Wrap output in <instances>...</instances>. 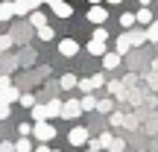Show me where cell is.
<instances>
[{
    "mask_svg": "<svg viewBox=\"0 0 158 152\" xmlns=\"http://www.w3.org/2000/svg\"><path fill=\"white\" fill-rule=\"evenodd\" d=\"M82 102L79 100H64L62 102V114H59V117L62 120H76V117H82Z\"/></svg>",
    "mask_w": 158,
    "mask_h": 152,
    "instance_id": "3",
    "label": "cell"
},
{
    "mask_svg": "<svg viewBox=\"0 0 158 152\" xmlns=\"http://www.w3.org/2000/svg\"><path fill=\"white\" fill-rule=\"evenodd\" d=\"M18 135H21V138H29V135H32V123H27V120L18 123Z\"/></svg>",
    "mask_w": 158,
    "mask_h": 152,
    "instance_id": "27",
    "label": "cell"
},
{
    "mask_svg": "<svg viewBox=\"0 0 158 152\" xmlns=\"http://www.w3.org/2000/svg\"><path fill=\"white\" fill-rule=\"evenodd\" d=\"M102 85H106V76H102V73H94V76L79 79V85H76V88L82 91V94H94V91H97V88H102Z\"/></svg>",
    "mask_w": 158,
    "mask_h": 152,
    "instance_id": "2",
    "label": "cell"
},
{
    "mask_svg": "<svg viewBox=\"0 0 158 152\" xmlns=\"http://www.w3.org/2000/svg\"><path fill=\"white\" fill-rule=\"evenodd\" d=\"M135 23H138V18L132 15V12H123V15H120V27H123V29H132Z\"/></svg>",
    "mask_w": 158,
    "mask_h": 152,
    "instance_id": "18",
    "label": "cell"
},
{
    "mask_svg": "<svg viewBox=\"0 0 158 152\" xmlns=\"http://www.w3.org/2000/svg\"><path fill=\"white\" fill-rule=\"evenodd\" d=\"M18 102H21L23 108H32V105H35V97H32V94H21V100H18Z\"/></svg>",
    "mask_w": 158,
    "mask_h": 152,
    "instance_id": "30",
    "label": "cell"
},
{
    "mask_svg": "<svg viewBox=\"0 0 158 152\" xmlns=\"http://www.w3.org/2000/svg\"><path fill=\"white\" fill-rule=\"evenodd\" d=\"M149 85H152V88H158V73H152V76H149Z\"/></svg>",
    "mask_w": 158,
    "mask_h": 152,
    "instance_id": "36",
    "label": "cell"
},
{
    "mask_svg": "<svg viewBox=\"0 0 158 152\" xmlns=\"http://www.w3.org/2000/svg\"><path fill=\"white\" fill-rule=\"evenodd\" d=\"M147 41H152V44H158V21H152L147 27Z\"/></svg>",
    "mask_w": 158,
    "mask_h": 152,
    "instance_id": "23",
    "label": "cell"
},
{
    "mask_svg": "<svg viewBox=\"0 0 158 152\" xmlns=\"http://www.w3.org/2000/svg\"><path fill=\"white\" fill-rule=\"evenodd\" d=\"M88 21L97 23V27H100V23H106V21H108V9H102L100 3H94V6L88 9Z\"/></svg>",
    "mask_w": 158,
    "mask_h": 152,
    "instance_id": "6",
    "label": "cell"
},
{
    "mask_svg": "<svg viewBox=\"0 0 158 152\" xmlns=\"http://www.w3.org/2000/svg\"><path fill=\"white\" fill-rule=\"evenodd\" d=\"M12 44H15V38H12V35H0V50H9Z\"/></svg>",
    "mask_w": 158,
    "mask_h": 152,
    "instance_id": "31",
    "label": "cell"
},
{
    "mask_svg": "<svg viewBox=\"0 0 158 152\" xmlns=\"http://www.w3.org/2000/svg\"><path fill=\"white\" fill-rule=\"evenodd\" d=\"M126 38H129L132 47H141L143 41H147V29H135L132 27V29H126Z\"/></svg>",
    "mask_w": 158,
    "mask_h": 152,
    "instance_id": "8",
    "label": "cell"
},
{
    "mask_svg": "<svg viewBox=\"0 0 158 152\" xmlns=\"http://www.w3.org/2000/svg\"><path fill=\"white\" fill-rule=\"evenodd\" d=\"M88 129H85V126H73V129H70L68 132V143H70V146H88Z\"/></svg>",
    "mask_w": 158,
    "mask_h": 152,
    "instance_id": "4",
    "label": "cell"
},
{
    "mask_svg": "<svg viewBox=\"0 0 158 152\" xmlns=\"http://www.w3.org/2000/svg\"><path fill=\"white\" fill-rule=\"evenodd\" d=\"M91 3H97V0H91Z\"/></svg>",
    "mask_w": 158,
    "mask_h": 152,
    "instance_id": "41",
    "label": "cell"
},
{
    "mask_svg": "<svg viewBox=\"0 0 158 152\" xmlns=\"http://www.w3.org/2000/svg\"><path fill=\"white\" fill-rule=\"evenodd\" d=\"M53 35H56V29H53L50 23H44V27H38V38H41V41H53Z\"/></svg>",
    "mask_w": 158,
    "mask_h": 152,
    "instance_id": "22",
    "label": "cell"
},
{
    "mask_svg": "<svg viewBox=\"0 0 158 152\" xmlns=\"http://www.w3.org/2000/svg\"><path fill=\"white\" fill-rule=\"evenodd\" d=\"M108 91H111V94H123V85L120 82H108Z\"/></svg>",
    "mask_w": 158,
    "mask_h": 152,
    "instance_id": "33",
    "label": "cell"
},
{
    "mask_svg": "<svg viewBox=\"0 0 158 152\" xmlns=\"http://www.w3.org/2000/svg\"><path fill=\"white\" fill-rule=\"evenodd\" d=\"M47 114H50V120L59 117V114H62V100H50L47 102Z\"/></svg>",
    "mask_w": 158,
    "mask_h": 152,
    "instance_id": "19",
    "label": "cell"
},
{
    "mask_svg": "<svg viewBox=\"0 0 158 152\" xmlns=\"http://www.w3.org/2000/svg\"><path fill=\"white\" fill-rule=\"evenodd\" d=\"M9 85H12V82H9V76H0V94H3V91L9 88Z\"/></svg>",
    "mask_w": 158,
    "mask_h": 152,
    "instance_id": "34",
    "label": "cell"
},
{
    "mask_svg": "<svg viewBox=\"0 0 158 152\" xmlns=\"http://www.w3.org/2000/svg\"><path fill=\"white\" fill-rule=\"evenodd\" d=\"M135 18H138V23H143V27H149V23L155 21V18H152V9H147V6H143V9H138Z\"/></svg>",
    "mask_w": 158,
    "mask_h": 152,
    "instance_id": "13",
    "label": "cell"
},
{
    "mask_svg": "<svg viewBox=\"0 0 158 152\" xmlns=\"http://www.w3.org/2000/svg\"><path fill=\"white\" fill-rule=\"evenodd\" d=\"M59 85H62L64 91H73L76 85H79V76H76V73H64L62 79H59Z\"/></svg>",
    "mask_w": 158,
    "mask_h": 152,
    "instance_id": "12",
    "label": "cell"
},
{
    "mask_svg": "<svg viewBox=\"0 0 158 152\" xmlns=\"http://www.w3.org/2000/svg\"><path fill=\"white\" fill-rule=\"evenodd\" d=\"M32 149H35L32 138H18L15 141V152H32Z\"/></svg>",
    "mask_w": 158,
    "mask_h": 152,
    "instance_id": "16",
    "label": "cell"
},
{
    "mask_svg": "<svg viewBox=\"0 0 158 152\" xmlns=\"http://www.w3.org/2000/svg\"><path fill=\"white\" fill-rule=\"evenodd\" d=\"M88 53H91V56H106V41H97V38H91L88 41Z\"/></svg>",
    "mask_w": 158,
    "mask_h": 152,
    "instance_id": "11",
    "label": "cell"
},
{
    "mask_svg": "<svg viewBox=\"0 0 158 152\" xmlns=\"http://www.w3.org/2000/svg\"><path fill=\"white\" fill-rule=\"evenodd\" d=\"M108 123H111V126H123V123H126V117H123L120 111H111V114H108Z\"/></svg>",
    "mask_w": 158,
    "mask_h": 152,
    "instance_id": "29",
    "label": "cell"
},
{
    "mask_svg": "<svg viewBox=\"0 0 158 152\" xmlns=\"http://www.w3.org/2000/svg\"><path fill=\"white\" fill-rule=\"evenodd\" d=\"M0 97H3L6 102H18V100H21V91H18V88H12V85H9V88H6V91H3Z\"/></svg>",
    "mask_w": 158,
    "mask_h": 152,
    "instance_id": "21",
    "label": "cell"
},
{
    "mask_svg": "<svg viewBox=\"0 0 158 152\" xmlns=\"http://www.w3.org/2000/svg\"><path fill=\"white\" fill-rule=\"evenodd\" d=\"M91 35H94L97 41H108V29H106V23H100V27H97V29H94Z\"/></svg>",
    "mask_w": 158,
    "mask_h": 152,
    "instance_id": "26",
    "label": "cell"
},
{
    "mask_svg": "<svg viewBox=\"0 0 158 152\" xmlns=\"http://www.w3.org/2000/svg\"><path fill=\"white\" fill-rule=\"evenodd\" d=\"M114 50H117L120 56H126V53L132 50V44H129V38H126V32H123V35H120V38H117V47H114Z\"/></svg>",
    "mask_w": 158,
    "mask_h": 152,
    "instance_id": "20",
    "label": "cell"
},
{
    "mask_svg": "<svg viewBox=\"0 0 158 152\" xmlns=\"http://www.w3.org/2000/svg\"><path fill=\"white\" fill-rule=\"evenodd\" d=\"M53 152H59V149H53Z\"/></svg>",
    "mask_w": 158,
    "mask_h": 152,
    "instance_id": "42",
    "label": "cell"
},
{
    "mask_svg": "<svg viewBox=\"0 0 158 152\" xmlns=\"http://www.w3.org/2000/svg\"><path fill=\"white\" fill-rule=\"evenodd\" d=\"M0 152H15V143L12 141H0Z\"/></svg>",
    "mask_w": 158,
    "mask_h": 152,
    "instance_id": "32",
    "label": "cell"
},
{
    "mask_svg": "<svg viewBox=\"0 0 158 152\" xmlns=\"http://www.w3.org/2000/svg\"><path fill=\"white\" fill-rule=\"evenodd\" d=\"M97 111H100V114H111V111H114V100H111V97L97 100Z\"/></svg>",
    "mask_w": 158,
    "mask_h": 152,
    "instance_id": "14",
    "label": "cell"
},
{
    "mask_svg": "<svg viewBox=\"0 0 158 152\" xmlns=\"http://www.w3.org/2000/svg\"><path fill=\"white\" fill-rule=\"evenodd\" d=\"M138 3H141V6H149V3H152V0H138Z\"/></svg>",
    "mask_w": 158,
    "mask_h": 152,
    "instance_id": "38",
    "label": "cell"
},
{
    "mask_svg": "<svg viewBox=\"0 0 158 152\" xmlns=\"http://www.w3.org/2000/svg\"><path fill=\"white\" fill-rule=\"evenodd\" d=\"M108 152H126V141L123 138H114V141L108 143Z\"/></svg>",
    "mask_w": 158,
    "mask_h": 152,
    "instance_id": "24",
    "label": "cell"
},
{
    "mask_svg": "<svg viewBox=\"0 0 158 152\" xmlns=\"http://www.w3.org/2000/svg\"><path fill=\"white\" fill-rule=\"evenodd\" d=\"M29 111H32V120H35V123H38V120H50V114H47V102H35Z\"/></svg>",
    "mask_w": 158,
    "mask_h": 152,
    "instance_id": "10",
    "label": "cell"
},
{
    "mask_svg": "<svg viewBox=\"0 0 158 152\" xmlns=\"http://www.w3.org/2000/svg\"><path fill=\"white\" fill-rule=\"evenodd\" d=\"M120 62H123V56H120L117 50H106V56H102V68L106 70H117Z\"/></svg>",
    "mask_w": 158,
    "mask_h": 152,
    "instance_id": "7",
    "label": "cell"
},
{
    "mask_svg": "<svg viewBox=\"0 0 158 152\" xmlns=\"http://www.w3.org/2000/svg\"><path fill=\"white\" fill-rule=\"evenodd\" d=\"M106 3H111V6H117V3H123V0H106Z\"/></svg>",
    "mask_w": 158,
    "mask_h": 152,
    "instance_id": "37",
    "label": "cell"
},
{
    "mask_svg": "<svg viewBox=\"0 0 158 152\" xmlns=\"http://www.w3.org/2000/svg\"><path fill=\"white\" fill-rule=\"evenodd\" d=\"M9 114H12V102L0 100V120H9Z\"/></svg>",
    "mask_w": 158,
    "mask_h": 152,
    "instance_id": "28",
    "label": "cell"
},
{
    "mask_svg": "<svg viewBox=\"0 0 158 152\" xmlns=\"http://www.w3.org/2000/svg\"><path fill=\"white\" fill-rule=\"evenodd\" d=\"M111 141H114V135H111V132H102V135L97 138V143H100V149H108V143H111Z\"/></svg>",
    "mask_w": 158,
    "mask_h": 152,
    "instance_id": "25",
    "label": "cell"
},
{
    "mask_svg": "<svg viewBox=\"0 0 158 152\" xmlns=\"http://www.w3.org/2000/svg\"><path fill=\"white\" fill-rule=\"evenodd\" d=\"M32 138H35L38 143L56 141V126H53L50 120H38V123H32Z\"/></svg>",
    "mask_w": 158,
    "mask_h": 152,
    "instance_id": "1",
    "label": "cell"
},
{
    "mask_svg": "<svg viewBox=\"0 0 158 152\" xmlns=\"http://www.w3.org/2000/svg\"><path fill=\"white\" fill-rule=\"evenodd\" d=\"M85 152H102V149H94V146H88V149H85Z\"/></svg>",
    "mask_w": 158,
    "mask_h": 152,
    "instance_id": "40",
    "label": "cell"
},
{
    "mask_svg": "<svg viewBox=\"0 0 158 152\" xmlns=\"http://www.w3.org/2000/svg\"><path fill=\"white\" fill-rule=\"evenodd\" d=\"M59 53L68 56V59L79 56V41H76V38H62V41H59Z\"/></svg>",
    "mask_w": 158,
    "mask_h": 152,
    "instance_id": "5",
    "label": "cell"
},
{
    "mask_svg": "<svg viewBox=\"0 0 158 152\" xmlns=\"http://www.w3.org/2000/svg\"><path fill=\"white\" fill-rule=\"evenodd\" d=\"M79 102H82V111H97V97L94 94H82Z\"/></svg>",
    "mask_w": 158,
    "mask_h": 152,
    "instance_id": "15",
    "label": "cell"
},
{
    "mask_svg": "<svg viewBox=\"0 0 158 152\" xmlns=\"http://www.w3.org/2000/svg\"><path fill=\"white\" fill-rule=\"evenodd\" d=\"M29 23H32L35 29L44 27V23H47V15H44V12H29Z\"/></svg>",
    "mask_w": 158,
    "mask_h": 152,
    "instance_id": "17",
    "label": "cell"
},
{
    "mask_svg": "<svg viewBox=\"0 0 158 152\" xmlns=\"http://www.w3.org/2000/svg\"><path fill=\"white\" fill-rule=\"evenodd\" d=\"M32 152H53V149H50V146H47V143H38V146H35Z\"/></svg>",
    "mask_w": 158,
    "mask_h": 152,
    "instance_id": "35",
    "label": "cell"
},
{
    "mask_svg": "<svg viewBox=\"0 0 158 152\" xmlns=\"http://www.w3.org/2000/svg\"><path fill=\"white\" fill-rule=\"evenodd\" d=\"M152 70H155V73H158V59H155V62H152Z\"/></svg>",
    "mask_w": 158,
    "mask_h": 152,
    "instance_id": "39",
    "label": "cell"
},
{
    "mask_svg": "<svg viewBox=\"0 0 158 152\" xmlns=\"http://www.w3.org/2000/svg\"><path fill=\"white\" fill-rule=\"evenodd\" d=\"M0 100H3V97H0Z\"/></svg>",
    "mask_w": 158,
    "mask_h": 152,
    "instance_id": "43",
    "label": "cell"
},
{
    "mask_svg": "<svg viewBox=\"0 0 158 152\" xmlns=\"http://www.w3.org/2000/svg\"><path fill=\"white\" fill-rule=\"evenodd\" d=\"M53 15L56 18H70L73 15V6L70 3H56V0H53Z\"/></svg>",
    "mask_w": 158,
    "mask_h": 152,
    "instance_id": "9",
    "label": "cell"
}]
</instances>
